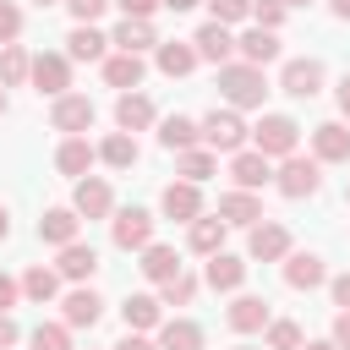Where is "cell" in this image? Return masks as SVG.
<instances>
[{"instance_id":"42","label":"cell","mask_w":350,"mask_h":350,"mask_svg":"<svg viewBox=\"0 0 350 350\" xmlns=\"http://www.w3.org/2000/svg\"><path fill=\"white\" fill-rule=\"evenodd\" d=\"M208 11H213V22H246L252 16V0H208Z\"/></svg>"},{"instance_id":"13","label":"cell","mask_w":350,"mask_h":350,"mask_svg":"<svg viewBox=\"0 0 350 350\" xmlns=\"http://www.w3.org/2000/svg\"><path fill=\"white\" fill-rule=\"evenodd\" d=\"M279 88L290 93V98H312L317 88H323V60H284V77H279Z\"/></svg>"},{"instance_id":"3","label":"cell","mask_w":350,"mask_h":350,"mask_svg":"<svg viewBox=\"0 0 350 350\" xmlns=\"http://www.w3.org/2000/svg\"><path fill=\"white\" fill-rule=\"evenodd\" d=\"M197 131H202V142H208L213 153H241V142L252 137V131H246V120H241L235 109H213V115H202V120H197Z\"/></svg>"},{"instance_id":"7","label":"cell","mask_w":350,"mask_h":350,"mask_svg":"<svg viewBox=\"0 0 350 350\" xmlns=\"http://www.w3.org/2000/svg\"><path fill=\"white\" fill-rule=\"evenodd\" d=\"M109 235H115L120 252H142V246L153 241V213H148V208H120L115 224H109Z\"/></svg>"},{"instance_id":"1","label":"cell","mask_w":350,"mask_h":350,"mask_svg":"<svg viewBox=\"0 0 350 350\" xmlns=\"http://www.w3.org/2000/svg\"><path fill=\"white\" fill-rule=\"evenodd\" d=\"M219 93L230 98V109H262V98H268L262 66H246V60H224V66H219Z\"/></svg>"},{"instance_id":"33","label":"cell","mask_w":350,"mask_h":350,"mask_svg":"<svg viewBox=\"0 0 350 350\" xmlns=\"http://www.w3.org/2000/svg\"><path fill=\"white\" fill-rule=\"evenodd\" d=\"M98 159H104L109 170H131V164H137V137H131V131H109V137L98 142Z\"/></svg>"},{"instance_id":"51","label":"cell","mask_w":350,"mask_h":350,"mask_svg":"<svg viewBox=\"0 0 350 350\" xmlns=\"http://www.w3.org/2000/svg\"><path fill=\"white\" fill-rule=\"evenodd\" d=\"M334 98H339V115L350 120V77H339V93H334Z\"/></svg>"},{"instance_id":"21","label":"cell","mask_w":350,"mask_h":350,"mask_svg":"<svg viewBox=\"0 0 350 350\" xmlns=\"http://www.w3.org/2000/svg\"><path fill=\"white\" fill-rule=\"evenodd\" d=\"M93 159H98V148H93L88 137H66V142H60V153H55V170H60V175H77V180H82V175L93 170Z\"/></svg>"},{"instance_id":"44","label":"cell","mask_w":350,"mask_h":350,"mask_svg":"<svg viewBox=\"0 0 350 350\" xmlns=\"http://www.w3.org/2000/svg\"><path fill=\"white\" fill-rule=\"evenodd\" d=\"M66 5H71V16H77V22H98L109 0H66Z\"/></svg>"},{"instance_id":"45","label":"cell","mask_w":350,"mask_h":350,"mask_svg":"<svg viewBox=\"0 0 350 350\" xmlns=\"http://www.w3.org/2000/svg\"><path fill=\"white\" fill-rule=\"evenodd\" d=\"M16 295H22V284H16L11 273H0V312H11V306H16Z\"/></svg>"},{"instance_id":"8","label":"cell","mask_w":350,"mask_h":350,"mask_svg":"<svg viewBox=\"0 0 350 350\" xmlns=\"http://www.w3.org/2000/svg\"><path fill=\"white\" fill-rule=\"evenodd\" d=\"M246 252H252V262H279V257L290 252V230H284V224H273V219H257V224H252Z\"/></svg>"},{"instance_id":"6","label":"cell","mask_w":350,"mask_h":350,"mask_svg":"<svg viewBox=\"0 0 350 350\" xmlns=\"http://www.w3.org/2000/svg\"><path fill=\"white\" fill-rule=\"evenodd\" d=\"M27 82H33L38 93L60 98V93L71 88V60H66V55H55V49H44V55H33V71H27Z\"/></svg>"},{"instance_id":"37","label":"cell","mask_w":350,"mask_h":350,"mask_svg":"<svg viewBox=\"0 0 350 350\" xmlns=\"http://www.w3.org/2000/svg\"><path fill=\"white\" fill-rule=\"evenodd\" d=\"M22 295H27V301H38V306H44V301H55V295H60V273H55V268H44V262H38V268H27V273H22Z\"/></svg>"},{"instance_id":"39","label":"cell","mask_w":350,"mask_h":350,"mask_svg":"<svg viewBox=\"0 0 350 350\" xmlns=\"http://www.w3.org/2000/svg\"><path fill=\"white\" fill-rule=\"evenodd\" d=\"M33 350H71V328L66 323H38L33 328Z\"/></svg>"},{"instance_id":"2","label":"cell","mask_w":350,"mask_h":350,"mask_svg":"<svg viewBox=\"0 0 350 350\" xmlns=\"http://www.w3.org/2000/svg\"><path fill=\"white\" fill-rule=\"evenodd\" d=\"M295 142H301V126H295L290 115H262V120L252 126V148H257L262 159H290Z\"/></svg>"},{"instance_id":"58","label":"cell","mask_w":350,"mask_h":350,"mask_svg":"<svg viewBox=\"0 0 350 350\" xmlns=\"http://www.w3.org/2000/svg\"><path fill=\"white\" fill-rule=\"evenodd\" d=\"M0 115H5V88H0Z\"/></svg>"},{"instance_id":"15","label":"cell","mask_w":350,"mask_h":350,"mask_svg":"<svg viewBox=\"0 0 350 350\" xmlns=\"http://www.w3.org/2000/svg\"><path fill=\"white\" fill-rule=\"evenodd\" d=\"M230 180H235L241 191H257V186L273 180V170H268V159H262L257 148H241V153L230 159Z\"/></svg>"},{"instance_id":"10","label":"cell","mask_w":350,"mask_h":350,"mask_svg":"<svg viewBox=\"0 0 350 350\" xmlns=\"http://www.w3.org/2000/svg\"><path fill=\"white\" fill-rule=\"evenodd\" d=\"M191 49H197V60H213V66H224V60L235 55V33H230L224 22H202V27L191 33Z\"/></svg>"},{"instance_id":"4","label":"cell","mask_w":350,"mask_h":350,"mask_svg":"<svg viewBox=\"0 0 350 350\" xmlns=\"http://www.w3.org/2000/svg\"><path fill=\"white\" fill-rule=\"evenodd\" d=\"M273 186L284 191V197H317V186H323V170H317V159H301V153H290L284 164H279V175H273Z\"/></svg>"},{"instance_id":"31","label":"cell","mask_w":350,"mask_h":350,"mask_svg":"<svg viewBox=\"0 0 350 350\" xmlns=\"http://www.w3.org/2000/svg\"><path fill=\"white\" fill-rule=\"evenodd\" d=\"M109 44H120L126 55H142V49H153L159 38H153V22H142V16H126V22L109 33Z\"/></svg>"},{"instance_id":"16","label":"cell","mask_w":350,"mask_h":350,"mask_svg":"<svg viewBox=\"0 0 350 350\" xmlns=\"http://www.w3.org/2000/svg\"><path fill=\"white\" fill-rule=\"evenodd\" d=\"M224 230H230V224H224L219 213H197V219L186 224V246L202 252V257H213V252H224Z\"/></svg>"},{"instance_id":"55","label":"cell","mask_w":350,"mask_h":350,"mask_svg":"<svg viewBox=\"0 0 350 350\" xmlns=\"http://www.w3.org/2000/svg\"><path fill=\"white\" fill-rule=\"evenodd\" d=\"M5 235H11V213L0 208V241H5Z\"/></svg>"},{"instance_id":"40","label":"cell","mask_w":350,"mask_h":350,"mask_svg":"<svg viewBox=\"0 0 350 350\" xmlns=\"http://www.w3.org/2000/svg\"><path fill=\"white\" fill-rule=\"evenodd\" d=\"M268 350H301V328L290 323V317H268Z\"/></svg>"},{"instance_id":"22","label":"cell","mask_w":350,"mask_h":350,"mask_svg":"<svg viewBox=\"0 0 350 350\" xmlns=\"http://www.w3.org/2000/svg\"><path fill=\"white\" fill-rule=\"evenodd\" d=\"M219 219H224V224H246V230H252V224L262 219L257 191H241V186H235V191H224V197H219Z\"/></svg>"},{"instance_id":"27","label":"cell","mask_w":350,"mask_h":350,"mask_svg":"<svg viewBox=\"0 0 350 350\" xmlns=\"http://www.w3.org/2000/svg\"><path fill=\"white\" fill-rule=\"evenodd\" d=\"M142 279H153V284H164V279H175L180 273V257H175V246H159V241H148L142 246Z\"/></svg>"},{"instance_id":"20","label":"cell","mask_w":350,"mask_h":350,"mask_svg":"<svg viewBox=\"0 0 350 350\" xmlns=\"http://www.w3.org/2000/svg\"><path fill=\"white\" fill-rule=\"evenodd\" d=\"M202 279H208V290H224V295H230V290H241V284H246V262H241V257H230V252H213V257H208V268H202Z\"/></svg>"},{"instance_id":"28","label":"cell","mask_w":350,"mask_h":350,"mask_svg":"<svg viewBox=\"0 0 350 350\" xmlns=\"http://www.w3.org/2000/svg\"><path fill=\"white\" fill-rule=\"evenodd\" d=\"M60 312H66V328H93V323L104 317V301H98L93 290H71V295L60 301Z\"/></svg>"},{"instance_id":"11","label":"cell","mask_w":350,"mask_h":350,"mask_svg":"<svg viewBox=\"0 0 350 350\" xmlns=\"http://www.w3.org/2000/svg\"><path fill=\"white\" fill-rule=\"evenodd\" d=\"M71 208H77L82 219H104V213L115 208V191H109V180H104V175H82V180H77V197H71Z\"/></svg>"},{"instance_id":"35","label":"cell","mask_w":350,"mask_h":350,"mask_svg":"<svg viewBox=\"0 0 350 350\" xmlns=\"http://www.w3.org/2000/svg\"><path fill=\"white\" fill-rule=\"evenodd\" d=\"M33 71V55L22 44H0V88H22Z\"/></svg>"},{"instance_id":"54","label":"cell","mask_w":350,"mask_h":350,"mask_svg":"<svg viewBox=\"0 0 350 350\" xmlns=\"http://www.w3.org/2000/svg\"><path fill=\"white\" fill-rule=\"evenodd\" d=\"M334 5V16H350V0H328Z\"/></svg>"},{"instance_id":"29","label":"cell","mask_w":350,"mask_h":350,"mask_svg":"<svg viewBox=\"0 0 350 350\" xmlns=\"http://www.w3.org/2000/svg\"><path fill=\"white\" fill-rule=\"evenodd\" d=\"M159 306H164L159 295H126V301H120V317H126L131 334H142V328H159V323H164Z\"/></svg>"},{"instance_id":"17","label":"cell","mask_w":350,"mask_h":350,"mask_svg":"<svg viewBox=\"0 0 350 350\" xmlns=\"http://www.w3.org/2000/svg\"><path fill=\"white\" fill-rule=\"evenodd\" d=\"M268 317H273V312H268L262 295H235L230 312H224V323H230L235 334H257V328H268Z\"/></svg>"},{"instance_id":"23","label":"cell","mask_w":350,"mask_h":350,"mask_svg":"<svg viewBox=\"0 0 350 350\" xmlns=\"http://www.w3.org/2000/svg\"><path fill=\"white\" fill-rule=\"evenodd\" d=\"M77 230H82V213H77V208H49V213L38 219V241H49V246L77 241Z\"/></svg>"},{"instance_id":"24","label":"cell","mask_w":350,"mask_h":350,"mask_svg":"<svg viewBox=\"0 0 350 350\" xmlns=\"http://www.w3.org/2000/svg\"><path fill=\"white\" fill-rule=\"evenodd\" d=\"M93 268H98V252L88 241H66L60 246V262H55L60 279H93Z\"/></svg>"},{"instance_id":"18","label":"cell","mask_w":350,"mask_h":350,"mask_svg":"<svg viewBox=\"0 0 350 350\" xmlns=\"http://www.w3.org/2000/svg\"><path fill=\"white\" fill-rule=\"evenodd\" d=\"M235 49H241L246 66H268V60H279V33L273 27H246L235 38Z\"/></svg>"},{"instance_id":"30","label":"cell","mask_w":350,"mask_h":350,"mask_svg":"<svg viewBox=\"0 0 350 350\" xmlns=\"http://www.w3.org/2000/svg\"><path fill=\"white\" fill-rule=\"evenodd\" d=\"M159 350H202V328L191 317H170L159 323Z\"/></svg>"},{"instance_id":"46","label":"cell","mask_w":350,"mask_h":350,"mask_svg":"<svg viewBox=\"0 0 350 350\" xmlns=\"http://www.w3.org/2000/svg\"><path fill=\"white\" fill-rule=\"evenodd\" d=\"M115 5H120L126 16H142V22H148V16L159 11V0H115Z\"/></svg>"},{"instance_id":"25","label":"cell","mask_w":350,"mask_h":350,"mask_svg":"<svg viewBox=\"0 0 350 350\" xmlns=\"http://www.w3.org/2000/svg\"><path fill=\"white\" fill-rule=\"evenodd\" d=\"M104 49H109V38L93 22H77L71 38H66V60H104Z\"/></svg>"},{"instance_id":"14","label":"cell","mask_w":350,"mask_h":350,"mask_svg":"<svg viewBox=\"0 0 350 350\" xmlns=\"http://www.w3.org/2000/svg\"><path fill=\"white\" fill-rule=\"evenodd\" d=\"M323 279H328V268L317 252H284V284L290 290H317Z\"/></svg>"},{"instance_id":"41","label":"cell","mask_w":350,"mask_h":350,"mask_svg":"<svg viewBox=\"0 0 350 350\" xmlns=\"http://www.w3.org/2000/svg\"><path fill=\"white\" fill-rule=\"evenodd\" d=\"M284 11H290L284 0H252V22H257V27H273V33H279Z\"/></svg>"},{"instance_id":"12","label":"cell","mask_w":350,"mask_h":350,"mask_svg":"<svg viewBox=\"0 0 350 350\" xmlns=\"http://www.w3.org/2000/svg\"><path fill=\"white\" fill-rule=\"evenodd\" d=\"M159 208H164V219L191 224V219L202 213V191H197L191 180H170V186H164V197H159Z\"/></svg>"},{"instance_id":"5","label":"cell","mask_w":350,"mask_h":350,"mask_svg":"<svg viewBox=\"0 0 350 350\" xmlns=\"http://www.w3.org/2000/svg\"><path fill=\"white\" fill-rule=\"evenodd\" d=\"M93 98L88 93H60L55 98V109H49V126L55 131H66V137H82V131H93Z\"/></svg>"},{"instance_id":"59","label":"cell","mask_w":350,"mask_h":350,"mask_svg":"<svg viewBox=\"0 0 350 350\" xmlns=\"http://www.w3.org/2000/svg\"><path fill=\"white\" fill-rule=\"evenodd\" d=\"M235 350H257V345H235Z\"/></svg>"},{"instance_id":"52","label":"cell","mask_w":350,"mask_h":350,"mask_svg":"<svg viewBox=\"0 0 350 350\" xmlns=\"http://www.w3.org/2000/svg\"><path fill=\"white\" fill-rule=\"evenodd\" d=\"M159 5H164V11H175V16H180V11H191V5H197V0H159Z\"/></svg>"},{"instance_id":"48","label":"cell","mask_w":350,"mask_h":350,"mask_svg":"<svg viewBox=\"0 0 350 350\" xmlns=\"http://www.w3.org/2000/svg\"><path fill=\"white\" fill-rule=\"evenodd\" d=\"M334 345H339V350H350V312H339V317H334Z\"/></svg>"},{"instance_id":"57","label":"cell","mask_w":350,"mask_h":350,"mask_svg":"<svg viewBox=\"0 0 350 350\" xmlns=\"http://www.w3.org/2000/svg\"><path fill=\"white\" fill-rule=\"evenodd\" d=\"M33 5H60V0H33Z\"/></svg>"},{"instance_id":"38","label":"cell","mask_w":350,"mask_h":350,"mask_svg":"<svg viewBox=\"0 0 350 350\" xmlns=\"http://www.w3.org/2000/svg\"><path fill=\"white\" fill-rule=\"evenodd\" d=\"M159 290H164V295H159L164 306H191V295H197V279H191V273H175V279H164Z\"/></svg>"},{"instance_id":"34","label":"cell","mask_w":350,"mask_h":350,"mask_svg":"<svg viewBox=\"0 0 350 350\" xmlns=\"http://www.w3.org/2000/svg\"><path fill=\"white\" fill-rule=\"evenodd\" d=\"M175 170H180V180H191V186H202L213 170H219V159H213V148H180V159H175Z\"/></svg>"},{"instance_id":"47","label":"cell","mask_w":350,"mask_h":350,"mask_svg":"<svg viewBox=\"0 0 350 350\" xmlns=\"http://www.w3.org/2000/svg\"><path fill=\"white\" fill-rule=\"evenodd\" d=\"M328 290H334V306H339V312H350V273H339Z\"/></svg>"},{"instance_id":"9","label":"cell","mask_w":350,"mask_h":350,"mask_svg":"<svg viewBox=\"0 0 350 350\" xmlns=\"http://www.w3.org/2000/svg\"><path fill=\"white\" fill-rule=\"evenodd\" d=\"M312 153H317V164H350V126H339V120L312 126Z\"/></svg>"},{"instance_id":"49","label":"cell","mask_w":350,"mask_h":350,"mask_svg":"<svg viewBox=\"0 0 350 350\" xmlns=\"http://www.w3.org/2000/svg\"><path fill=\"white\" fill-rule=\"evenodd\" d=\"M16 345V323H11V312H0V350H11Z\"/></svg>"},{"instance_id":"50","label":"cell","mask_w":350,"mask_h":350,"mask_svg":"<svg viewBox=\"0 0 350 350\" xmlns=\"http://www.w3.org/2000/svg\"><path fill=\"white\" fill-rule=\"evenodd\" d=\"M115 350H159V345H148V339H142V334H126V339H120V345H115Z\"/></svg>"},{"instance_id":"32","label":"cell","mask_w":350,"mask_h":350,"mask_svg":"<svg viewBox=\"0 0 350 350\" xmlns=\"http://www.w3.org/2000/svg\"><path fill=\"white\" fill-rule=\"evenodd\" d=\"M153 49H159L153 60H159V71H164V77H186V71L197 66V49H191V38H186V44H180V38H170V44H153Z\"/></svg>"},{"instance_id":"56","label":"cell","mask_w":350,"mask_h":350,"mask_svg":"<svg viewBox=\"0 0 350 350\" xmlns=\"http://www.w3.org/2000/svg\"><path fill=\"white\" fill-rule=\"evenodd\" d=\"M284 5H312V0H284Z\"/></svg>"},{"instance_id":"26","label":"cell","mask_w":350,"mask_h":350,"mask_svg":"<svg viewBox=\"0 0 350 350\" xmlns=\"http://www.w3.org/2000/svg\"><path fill=\"white\" fill-rule=\"evenodd\" d=\"M142 71H148L142 55H126V49H120V55H104V82L120 88V93H131V88L142 82Z\"/></svg>"},{"instance_id":"19","label":"cell","mask_w":350,"mask_h":350,"mask_svg":"<svg viewBox=\"0 0 350 350\" xmlns=\"http://www.w3.org/2000/svg\"><path fill=\"white\" fill-rule=\"evenodd\" d=\"M115 126H120V131H148V126H153V98L137 93V88L120 93V98H115Z\"/></svg>"},{"instance_id":"53","label":"cell","mask_w":350,"mask_h":350,"mask_svg":"<svg viewBox=\"0 0 350 350\" xmlns=\"http://www.w3.org/2000/svg\"><path fill=\"white\" fill-rule=\"evenodd\" d=\"M301 350H339L334 339H312V345H301Z\"/></svg>"},{"instance_id":"36","label":"cell","mask_w":350,"mask_h":350,"mask_svg":"<svg viewBox=\"0 0 350 350\" xmlns=\"http://www.w3.org/2000/svg\"><path fill=\"white\" fill-rule=\"evenodd\" d=\"M159 142H164L170 153H180V148H197V142H202V131H197V120H191V115H170V120H164V131H159Z\"/></svg>"},{"instance_id":"43","label":"cell","mask_w":350,"mask_h":350,"mask_svg":"<svg viewBox=\"0 0 350 350\" xmlns=\"http://www.w3.org/2000/svg\"><path fill=\"white\" fill-rule=\"evenodd\" d=\"M16 33H22V11L11 0H0V44H16Z\"/></svg>"}]
</instances>
